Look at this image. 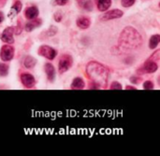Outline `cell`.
Returning <instances> with one entry per match:
<instances>
[{
  "instance_id": "cell-1",
  "label": "cell",
  "mask_w": 160,
  "mask_h": 156,
  "mask_svg": "<svg viewBox=\"0 0 160 156\" xmlns=\"http://www.w3.org/2000/svg\"><path fill=\"white\" fill-rule=\"evenodd\" d=\"M86 73L93 82L94 89L106 88L109 79V70L98 62H90L86 66Z\"/></svg>"
},
{
  "instance_id": "cell-2",
  "label": "cell",
  "mask_w": 160,
  "mask_h": 156,
  "mask_svg": "<svg viewBox=\"0 0 160 156\" xmlns=\"http://www.w3.org/2000/svg\"><path fill=\"white\" fill-rule=\"evenodd\" d=\"M118 43L121 49L128 51L136 50L142 44V37L134 27L128 26L121 32Z\"/></svg>"
},
{
  "instance_id": "cell-3",
  "label": "cell",
  "mask_w": 160,
  "mask_h": 156,
  "mask_svg": "<svg viewBox=\"0 0 160 156\" xmlns=\"http://www.w3.org/2000/svg\"><path fill=\"white\" fill-rule=\"evenodd\" d=\"M15 50L11 46V44H6L3 45L0 50V59L3 62H9L14 57Z\"/></svg>"
},
{
  "instance_id": "cell-4",
  "label": "cell",
  "mask_w": 160,
  "mask_h": 156,
  "mask_svg": "<svg viewBox=\"0 0 160 156\" xmlns=\"http://www.w3.org/2000/svg\"><path fill=\"white\" fill-rule=\"evenodd\" d=\"M73 64V60L72 57L68 54H64L61 56L59 62H58V71L59 73L63 74L65 72H67Z\"/></svg>"
},
{
  "instance_id": "cell-5",
  "label": "cell",
  "mask_w": 160,
  "mask_h": 156,
  "mask_svg": "<svg viewBox=\"0 0 160 156\" xmlns=\"http://www.w3.org/2000/svg\"><path fill=\"white\" fill-rule=\"evenodd\" d=\"M38 53L40 56H43L44 58H46L48 60H53L57 56V51L55 49L52 48L51 46H48V45L40 46Z\"/></svg>"
},
{
  "instance_id": "cell-6",
  "label": "cell",
  "mask_w": 160,
  "mask_h": 156,
  "mask_svg": "<svg viewBox=\"0 0 160 156\" xmlns=\"http://www.w3.org/2000/svg\"><path fill=\"white\" fill-rule=\"evenodd\" d=\"M158 69V66L157 62L152 61V60H147L143 64L142 67L138 70V72H139V74H144V73L152 74V73L157 72Z\"/></svg>"
},
{
  "instance_id": "cell-7",
  "label": "cell",
  "mask_w": 160,
  "mask_h": 156,
  "mask_svg": "<svg viewBox=\"0 0 160 156\" xmlns=\"http://www.w3.org/2000/svg\"><path fill=\"white\" fill-rule=\"evenodd\" d=\"M20 80H21V82L22 83V85L27 89L33 88L36 84L35 77L30 73H22L20 76Z\"/></svg>"
},
{
  "instance_id": "cell-8",
  "label": "cell",
  "mask_w": 160,
  "mask_h": 156,
  "mask_svg": "<svg viewBox=\"0 0 160 156\" xmlns=\"http://www.w3.org/2000/svg\"><path fill=\"white\" fill-rule=\"evenodd\" d=\"M124 15V12L120 9H112V10H109L106 13H104L101 17L100 20L101 21H111V20H114V19H119Z\"/></svg>"
},
{
  "instance_id": "cell-9",
  "label": "cell",
  "mask_w": 160,
  "mask_h": 156,
  "mask_svg": "<svg viewBox=\"0 0 160 156\" xmlns=\"http://www.w3.org/2000/svg\"><path fill=\"white\" fill-rule=\"evenodd\" d=\"M14 27H7L3 33L0 36V38L3 42L8 43V44H13L14 43Z\"/></svg>"
},
{
  "instance_id": "cell-10",
  "label": "cell",
  "mask_w": 160,
  "mask_h": 156,
  "mask_svg": "<svg viewBox=\"0 0 160 156\" xmlns=\"http://www.w3.org/2000/svg\"><path fill=\"white\" fill-rule=\"evenodd\" d=\"M39 10L36 6H31L25 8L24 10V16L27 20H34L38 16Z\"/></svg>"
},
{
  "instance_id": "cell-11",
  "label": "cell",
  "mask_w": 160,
  "mask_h": 156,
  "mask_svg": "<svg viewBox=\"0 0 160 156\" xmlns=\"http://www.w3.org/2000/svg\"><path fill=\"white\" fill-rule=\"evenodd\" d=\"M44 70H45L46 77H47L48 80L51 81V82H52L54 80V79H55V68H54L53 65L51 64V63L45 64Z\"/></svg>"
},
{
  "instance_id": "cell-12",
  "label": "cell",
  "mask_w": 160,
  "mask_h": 156,
  "mask_svg": "<svg viewBox=\"0 0 160 156\" xmlns=\"http://www.w3.org/2000/svg\"><path fill=\"white\" fill-rule=\"evenodd\" d=\"M76 24L77 26L80 28V29H87L90 27V24H91V21L88 17H85V16H82V17H80L77 22H76Z\"/></svg>"
},
{
  "instance_id": "cell-13",
  "label": "cell",
  "mask_w": 160,
  "mask_h": 156,
  "mask_svg": "<svg viewBox=\"0 0 160 156\" xmlns=\"http://www.w3.org/2000/svg\"><path fill=\"white\" fill-rule=\"evenodd\" d=\"M98 9L101 12L107 11L112 6V0H96Z\"/></svg>"
},
{
  "instance_id": "cell-14",
  "label": "cell",
  "mask_w": 160,
  "mask_h": 156,
  "mask_svg": "<svg viewBox=\"0 0 160 156\" xmlns=\"http://www.w3.org/2000/svg\"><path fill=\"white\" fill-rule=\"evenodd\" d=\"M85 87V82L83 80V79L77 77L73 80L71 85H70V89L71 90H82Z\"/></svg>"
},
{
  "instance_id": "cell-15",
  "label": "cell",
  "mask_w": 160,
  "mask_h": 156,
  "mask_svg": "<svg viewBox=\"0 0 160 156\" xmlns=\"http://www.w3.org/2000/svg\"><path fill=\"white\" fill-rule=\"evenodd\" d=\"M41 24V20L39 19H34V20H30V22H28L25 26H24V30L26 32H32L34 29H36L37 27H38Z\"/></svg>"
},
{
  "instance_id": "cell-16",
  "label": "cell",
  "mask_w": 160,
  "mask_h": 156,
  "mask_svg": "<svg viewBox=\"0 0 160 156\" xmlns=\"http://www.w3.org/2000/svg\"><path fill=\"white\" fill-rule=\"evenodd\" d=\"M22 5L21 1H19V0L15 1V3L13 4L11 9L9 10L8 17H9V18H13L16 14H18V13L22 10Z\"/></svg>"
},
{
  "instance_id": "cell-17",
  "label": "cell",
  "mask_w": 160,
  "mask_h": 156,
  "mask_svg": "<svg viewBox=\"0 0 160 156\" xmlns=\"http://www.w3.org/2000/svg\"><path fill=\"white\" fill-rule=\"evenodd\" d=\"M37 65V60L36 58L30 56V55H27L24 57L23 59V66L28 68V69H31L33 67H35V66Z\"/></svg>"
},
{
  "instance_id": "cell-18",
  "label": "cell",
  "mask_w": 160,
  "mask_h": 156,
  "mask_svg": "<svg viewBox=\"0 0 160 156\" xmlns=\"http://www.w3.org/2000/svg\"><path fill=\"white\" fill-rule=\"evenodd\" d=\"M159 42H160V35H158V34H156V35L152 36V37H150V39H149V48H150L151 50L156 49V48L158 46Z\"/></svg>"
},
{
  "instance_id": "cell-19",
  "label": "cell",
  "mask_w": 160,
  "mask_h": 156,
  "mask_svg": "<svg viewBox=\"0 0 160 156\" xmlns=\"http://www.w3.org/2000/svg\"><path fill=\"white\" fill-rule=\"evenodd\" d=\"M9 71V66L6 63H0V77L8 76Z\"/></svg>"
},
{
  "instance_id": "cell-20",
  "label": "cell",
  "mask_w": 160,
  "mask_h": 156,
  "mask_svg": "<svg viewBox=\"0 0 160 156\" xmlns=\"http://www.w3.org/2000/svg\"><path fill=\"white\" fill-rule=\"evenodd\" d=\"M136 0H121V4L124 7H129L134 5Z\"/></svg>"
},
{
  "instance_id": "cell-21",
  "label": "cell",
  "mask_w": 160,
  "mask_h": 156,
  "mask_svg": "<svg viewBox=\"0 0 160 156\" xmlns=\"http://www.w3.org/2000/svg\"><path fill=\"white\" fill-rule=\"evenodd\" d=\"M159 58H160V50H157L152 55H151V57H150V59L149 60H152V61H155V62H158V61H159Z\"/></svg>"
},
{
  "instance_id": "cell-22",
  "label": "cell",
  "mask_w": 160,
  "mask_h": 156,
  "mask_svg": "<svg viewBox=\"0 0 160 156\" xmlns=\"http://www.w3.org/2000/svg\"><path fill=\"white\" fill-rule=\"evenodd\" d=\"M154 83L153 81L151 80H146L144 83H143V89L144 90H153L154 89Z\"/></svg>"
},
{
  "instance_id": "cell-23",
  "label": "cell",
  "mask_w": 160,
  "mask_h": 156,
  "mask_svg": "<svg viewBox=\"0 0 160 156\" xmlns=\"http://www.w3.org/2000/svg\"><path fill=\"white\" fill-rule=\"evenodd\" d=\"M82 7H83L84 9H86V10H92L93 9V4H92V2L91 1H89V0H86L84 3H83V5L82 6Z\"/></svg>"
},
{
  "instance_id": "cell-24",
  "label": "cell",
  "mask_w": 160,
  "mask_h": 156,
  "mask_svg": "<svg viewBox=\"0 0 160 156\" xmlns=\"http://www.w3.org/2000/svg\"><path fill=\"white\" fill-rule=\"evenodd\" d=\"M110 89H111V90H122L123 87H122V85H121L118 81H113V82L111 84Z\"/></svg>"
},
{
  "instance_id": "cell-25",
  "label": "cell",
  "mask_w": 160,
  "mask_h": 156,
  "mask_svg": "<svg viewBox=\"0 0 160 156\" xmlns=\"http://www.w3.org/2000/svg\"><path fill=\"white\" fill-rule=\"evenodd\" d=\"M56 32H57V27L51 26V28L47 31V34H48L49 37H52V36H54L56 34Z\"/></svg>"
},
{
  "instance_id": "cell-26",
  "label": "cell",
  "mask_w": 160,
  "mask_h": 156,
  "mask_svg": "<svg viewBox=\"0 0 160 156\" xmlns=\"http://www.w3.org/2000/svg\"><path fill=\"white\" fill-rule=\"evenodd\" d=\"M142 78L141 77H138V76H133V77L130 78V81L132 83H134V84H139V83L142 82Z\"/></svg>"
},
{
  "instance_id": "cell-27",
  "label": "cell",
  "mask_w": 160,
  "mask_h": 156,
  "mask_svg": "<svg viewBox=\"0 0 160 156\" xmlns=\"http://www.w3.org/2000/svg\"><path fill=\"white\" fill-rule=\"evenodd\" d=\"M54 3L57 6H65L68 3V0H54Z\"/></svg>"
},
{
  "instance_id": "cell-28",
  "label": "cell",
  "mask_w": 160,
  "mask_h": 156,
  "mask_svg": "<svg viewBox=\"0 0 160 156\" xmlns=\"http://www.w3.org/2000/svg\"><path fill=\"white\" fill-rule=\"evenodd\" d=\"M62 18H63L62 13H60V12H56V13L54 14V20H55L57 22H60L62 21Z\"/></svg>"
},
{
  "instance_id": "cell-29",
  "label": "cell",
  "mask_w": 160,
  "mask_h": 156,
  "mask_svg": "<svg viewBox=\"0 0 160 156\" xmlns=\"http://www.w3.org/2000/svg\"><path fill=\"white\" fill-rule=\"evenodd\" d=\"M76 1H77V3L80 5V7H82V6L83 5V3H84L86 0H76Z\"/></svg>"
},
{
  "instance_id": "cell-30",
  "label": "cell",
  "mask_w": 160,
  "mask_h": 156,
  "mask_svg": "<svg viewBox=\"0 0 160 156\" xmlns=\"http://www.w3.org/2000/svg\"><path fill=\"white\" fill-rule=\"evenodd\" d=\"M4 18H5V17H4V14L0 11V23L4 21Z\"/></svg>"
},
{
  "instance_id": "cell-31",
  "label": "cell",
  "mask_w": 160,
  "mask_h": 156,
  "mask_svg": "<svg viewBox=\"0 0 160 156\" xmlns=\"http://www.w3.org/2000/svg\"><path fill=\"white\" fill-rule=\"evenodd\" d=\"M126 89H127V90H136V88L133 87V86H127Z\"/></svg>"
}]
</instances>
